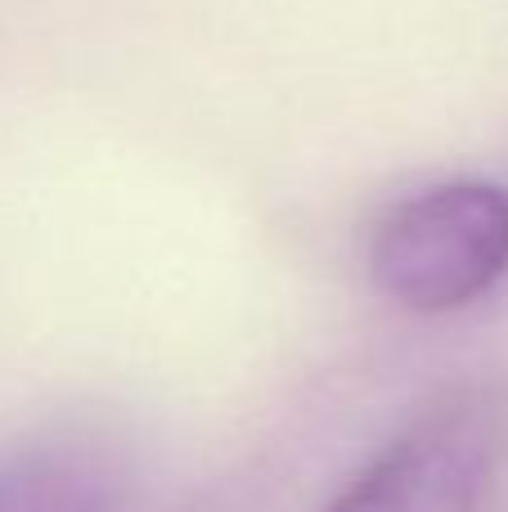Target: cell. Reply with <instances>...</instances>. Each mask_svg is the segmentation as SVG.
<instances>
[{"label":"cell","mask_w":508,"mask_h":512,"mask_svg":"<svg viewBox=\"0 0 508 512\" xmlns=\"http://www.w3.org/2000/svg\"><path fill=\"white\" fill-rule=\"evenodd\" d=\"M131 472L113 441L50 436L0 463V512H122Z\"/></svg>","instance_id":"3"},{"label":"cell","mask_w":508,"mask_h":512,"mask_svg":"<svg viewBox=\"0 0 508 512\" xmlns=\"http://www.w3.org/2000/svg\"><path fill=\"white\" fill-rule=\"evenodd\" d=\"M508 459V387L459 382L410 418L324 512H482Z\"/></svg>","instance_id":"2"},{"label":"cell","mask_w":508,"mask_h":512,"mask_svg":"<svg viewBox=\"0 0 508 512\" xmlns=\"http://www.w3.org/2000/svg\"><path fill=\"white\" fill-rule=\"evenodd\" d=\"M369 279L410 315H455L508 279V189L441 180L396 203L369 239Z\"/></svg>","instance_id":"1"}]
</instances>
